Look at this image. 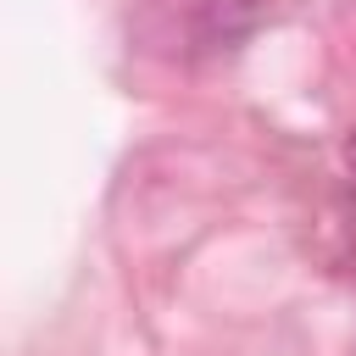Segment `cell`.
Instances as JSON below:
<instances>
[{
	"label": "cell",
	"mask_w": 356,
	"mask_h": 356,
	"mask_svg": "<svg viewBox=\"0 0 356 356\" xmlns=\"http://www.w3.org/2000/svg\"><path fill=\"white\" fill-rule=\"evenodd\" d=\"M345 167H350V172H356V128H350V134H345Z\"/></svg>",
	"instance_id": "cell-1"
}]
</instances>
